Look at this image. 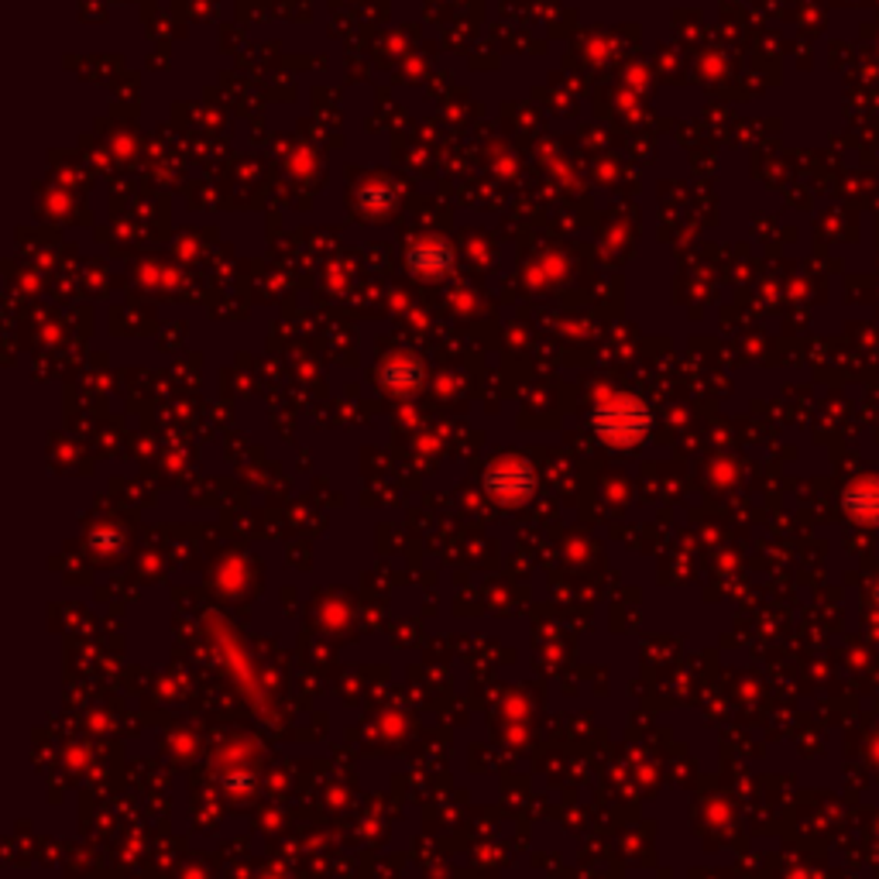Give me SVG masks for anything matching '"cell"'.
I'll return each mask as SVG.
<instances>
[{
  "label": "cell",
  "instance_id": "1",
  "mask_svg": "<svg viewBox=\"0 0 879 879\" xmlns=\"http://www.w3.org/2000/svg\"><path fill=\"white\" fill-rule=\"evenodd\" d=\"M594 423H599L602 436H608V439H636L646 430V413L633 399H622L615 405H605Z\"/></svg>",
  "mask_w": 879,
  "mask_h": 879
},
{
  "label": "cell",
  "instance_id": "2",
  "mask_svg": "<svg viewBox=\"0 0 879 879\" xmlns=\"http://www.w3.org/2000/svg\"><path fill=\"white\" fill-rule=\"evenodd\" d=\"M410 262L416 268H423V272H439V268H451V251L447 247H433V251L416 247L413 255H410Z\"/></svg>",
  "mask_w": 879,
  "mask_h": 879
}]
</instances>
